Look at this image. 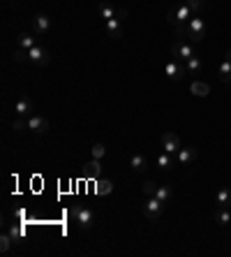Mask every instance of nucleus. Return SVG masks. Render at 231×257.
<instances>
[{"label":"nucleus","mask_w":231,"mask_h":257,"mask_svg":"<svg viewBox=\"0 0 231 257\" xmlns=\"http://www.w3.org/2000/svg\"><path fill=\"white\" fill-rule=\"evenodd\" d=\"M194 17L192 14V9L187 7L185 2H180V5H173V7L167 12V21H169L173 28H178V26H187L190 23V19Z\"/></svg>","instance_id":"nucleus-1"},{"label":"nucleus","mask_w":231,"mask_h":257,"mask_svg":"<svg viewBox=\"0 0 231 257\" xmlns=\"http://www.w3.org/2000/svg\"><path fill=\"white\" fill-rule=\"evenodd\" d=\"M171 56L176 58V61L180 63H187L190 58H194L196 56V49L192 42H185V40H178V42H173L171 44Z\"/></svg>","instance_id":"nucleus-2"},{"label":"nucleus","mask_w":231,"mask_h":257,"mask_svg":"<svg viewBox=\"0 0 231 257\" xmlns=\"http://www.w3.org/2000/svg\"><path fill=\"white\" fill-rule=\"evenodd\" d=\"M72 218H74V222H79L81 230H90L93 222H95V213L90 211L88 206L77 204V206H72Z\"/></svg>","instance_id":"nucleus-3"},{"label":"nucleus","mask_w":231,"mask_h":257,"mask_svg":"<svg viewBox=\"0 0 231 257\" xmlns=\"http://www.w3.org/2000/svg\"><path fill=\"white\" fill-rule=\"evenodd\" d=\"M162 213H164V202H160L157 197H146V202H143V215L148 220H160Z\"/></svg>","instance_id":"nucleus-4"},{"label":"nucleus","mask_w":231,"mask_h":257,"mask_svg":"<svg viewBox=\"0 0 231 257\" xmlns=\"http://www.w3.org/2000/svg\"><path fill=\"white\" fill-rule=\"evenodd\" d=\"M127 19V9L120 7L118 9V17L114 19H107V33L111 35V40H118L123 35V21Z\"/></svg>","instance_id":"nucleus-5"},{"label":"nucleus","mask_w":231,"mask_h":257,"mask_svg":"<svg viewBox=\"0 0 231 257\" xmlns=\"http://www.w3.org/2000/svg\"><path fill=\"white\" fill-rule=\"evenodd\" d=\"M164 74H167L171 81H183V79H185V74H187L185 63L176 61V58L167 61V63H164Z\"/></svg>","instance_id":"nucleus-6"},{"label":"nucleus","mask_w":231,"mask_h":257,"mask_svg":"<svg viewBox=\"0 0 231 257\" xmlns=\"http://www.w3.org/2000/svg\"><path fill=\"white\" fill-rule=\"evenodd\" d=\"M28 56H30V63H35L39 67H44V65L51 63V53H49V49H46L44 44H35L28 51Z\"/></svg>","instance_id":"nucleus-7"},{"label":"nucleus","mask_w":231,"mask_h":257,"mask_svg":"<svg viewBox=\"0 0 231 257\" xmlns=\"http://www.w3.org/2000/svg\"><path fill=\"white\" fill-rule=\"evenodd\" d=\"M49 128H51V123H49V118H46V116H39V114L28 116V130H30V132L46 134V132H49Z\"/></svg>","instance_id":"nucleus-8"},{"label":"nucleus","mask_w":231,"mask_h":257,"mask_svg":"<svg viewBox=\"0 0 231 257\" xmlns=\"http://www.w3.org/2000/svg\"><path fill=\"white\" fill-rule=\"evenodd\" d=\"M160 142H162V151L171 153V155H176V153L180 151V139H178L176 132H164Z\"/></svg>","instance_id":"nucleus-9"},{"label":"nucleus","mask_w":231,"mask_h":257,"mask_svg":"<svg viewBox=\"0 0 231 257\" xmlns=\"http://www.w3.org/2000/svg\"><path fill=\"white\" fill-rule=\"evenodd\" d=\"M33 30H35V35L44 37L51 30V19L46 17V14H35L33 17Z\"/></svg>","instance_id":"nucleus-10"},{"label":"nucleus","mask_w":231,"mask_h":257,"mask_svg":"<svg viewBox=\"0 0 231 257\" xmlns=\"http://www.w3.org/2000/svg\"><path fill=\"white\" fill-rule=\"evenodd\" d=\"M173 158H176V162L183 165V167H185V165H192L196 160V149L194 146H180V151H178Z\"/></svg>","instance_id":"nucleus-11"},{"label":"nucleus","mask_w":231,"mask_h":257,"mask_svg":"<svg viewBox=\"0 0 231 257\" xmlns=\"http://www.w3.org/2000/svg\"><path fill=\"white\" fill-rule=\"evenodd\" d=\"M217 77L222 84H229L231 81V49L224 53V61L220 63V67H217Z\"/></svg>","instance_id":"nucleus-12"},{"label":"nucleus","mask_w":231,"mask_h":257,"mask_svg":"<svg viewBox=\"0 0 231 257\" xmlns=\"http://www.w3.org/2000/svg\"><path fill=\"white\" fill-rule=\"evenodd\" d=\"M14 111H17V116H21V118H28V116H33V100H28V98L17 100V105H14Z\"/></svg>","instance_id":"nucleus-13"},{"label":"nucleus","mask_w":231,"mask_h":257,"mask_svg":"<svg viewBox=\"0 0 231 257\" xmlns=\"http://www.w3.org/2000/svg\"><path fill=\"white\" fill-rule=\"evenodd\" d=\"M97 9H99V14H102V19L107 21V19L118 17V9H120V7H114L111 2H107V0H102V2L97 5Z\"/></svg>","instance_id":"nucleus-14"},{"label":"nucleus","mask_w":231,"mask_h":257,"mask_svg":"<svg viewBox=\"0 0 231 257\" xmlns=\"http://www.w3.org/2000/svg\"><path fill=\"white\" fill-rule=\"evenodd\" d=\"M35 44H37V40L30 35V33H19V35H17V46H21V49L30 51Z\"/></svg>","instance_id":"nucleus-15"},{"label":"nucleus","mask_w":231,"mask_h":257,"mask_svg":"<svg viewBox=\"0 0 231 257\" xmlns=\"http://www.w3.org/2000/svg\"><path fill=\"white\" fill-rule=\"evenodd\" d=\"M130 167H132V171H136V174H141V171H146V167H148V162H146V158H143L141 153H134L132 158H130Z\"/></svg>","instance_id":"nucleus-16"},{"label":"nucleus","mask_w":231,"mask_h":257,"mask_svg":"<svg viewBox=\"0 0 231 257\" xmlns=\"http://www.w3.org/2000/svg\"><path fill=\"white\" fill-rule=\"evenodd\" d=\"M160 202H164V204H169L171 197H173V190H171V186H155V195Z\"/></svg>","instance_id":"nucleus-17"},{"label":"nucleus","mask_w":231,"mask_h":257,"mask_svg":"<svg viewBox=\"0 0 231 257\" xmlns=\"http://www.w3.org/2000/svg\"><path fill=\"white\" fill-rule=\"evenodd\" d=\"M190 90H192V95H196V98H206V95L211 93V86L204 84V81H192Z\"/></svg>","instance_id":"nucleus-18"},{"label":"nucleus","mask_w":231,"mask_h":257,"mask_svg":"<svg viewBox=\"0 0 231 257\" xmlns=\"http://www.w3.org/2000/svg\"><path fill=\"white\" fill-rule=\"evenodd\" d=\"M173 165H176V158H173L171 153L162 151V153H160V158H157V167H160V169H171Z\"/></svg>","instance_id":"nucleus-19"},{"label":"nucleus","mask_w":231,"mask_h":257,"mask_svg":"<svg viewBox=\"0 0 231 257\" xmlns=\"http://www.w3.org/2000/svg\"><path fill=\"white\" fill-rule=\"evenodd\" d=\"M215 220L217 225H229L231 222V211L227 206H217V211H215Z\"/></svg>","instance_id":"nucleus-20"},{"label":"nucleus","mask_w":231,"mask_h":257,"mask_svg":"<svg viewBox=\"0 0 231 257\" xmlns=\"http://www.w3.org/2000/svg\"><path fill=\"white\" fill-rule=\"evenodd\" d=\"M95 193H97V195H111V193H114V183H111L109 178H99Z\"/></svg>","instance_id":"nucleus-21"},{"label":"nucleus","mask_w":231,"mask_h":257,"mask_svg":"<svg viewBox=\"0 0 231 257\" xmlns=\"http://www.w3.org/2000/svg\"><path fill=\"white\" fill-rule=\"evenodd\" d=\"M99 171H102V167H99V160H93V162H88L86 167H83V174L90 178H97Z\"/></svg>","instance_id":"nucleus-22"},{"label":"nucleus","mask_w":231,"mask_h":257,"mask_svg":"<svg viewBox=\"0 0 231 257\" xmlns=\"http://www.w3.org/2000/svg\"><path fill=\"white\" fill-rule=\"evenodd\" d=\"M217 206H229L231 204V188H222V190H217Z\"/></svg>","instance_id":"nucleus-23"},{"label":"nucleus","mask_w":231,"mask_h":257,"mask_svg":"<svg viewBox=\"0 0 231 257\" xmlns=\"http://www.w3.org/2000/svg\"><path fill=\"white\" fill-rule=\"evenodd\" d=\"M201 67H204V63H201V58H199V56H194V58H190V61L185 63L187 74H194V72H199Z\"/></svg>","instance_id":"nucleus-24"},{"label":"nucleus","mask_w":231,"mask_h":257,"mask_svg":"<svg viewBox=\"0 0 231 257\" xmlns=\"http://www.w3.org/2000/svg\"><path fill=\"white\" fill-rule=\"evenodd\" d=\"M12 130H14V132H23V130H28V118H21V116H19L17 121H12Z\"/></svg>","instance_id":"nucleus-25"},{"label":"nucleus","mask_w":231,"mask_h":257,"mask_svg":"<svg viewBox=\"0 0 231 257\" xmlns=\"http://www.w3.org/2000/svg\"><path fill=\"white\" fill-rule=\"evenodd\" d=\"M9 236H12V241H14V243H21V239H23V232H21V227H19V225H12V227H9Z\"/></svg>","instance_id":"nucleus-26"},{"label":"nucleus","mask_w":231,"mask_h":257,"mask_svg":"<svg viewBox=\"0 0 231 257\" xmlns=\"http://www.w3.org/2000/svg\"><path fill=\"white\" fill-rule=\"evenodd\" d=\"M14 61H17V63H26V61H30V56H28L26 49L17 46V49H14Z\"/></svg>","instance_id":"nucleus-27"},{"label":"nucleus","mask_w":231,"mask_h":257,"mask_svg":"<svg viewBox=\"0 0 231 257\" xmlns=\"http://www.w3.org/2000/svg\"><path fill=\"white\" fill-rule=\"evenodd\" d=\"M183 2L192 9V14H199V9L204 7V0H183Z\"/></svg>","instance_id":"nucleus-28"},{"label":"nucleus","mask_w":231,"mask_h":257,"mask_svg":"<svg viewBox=\"0 0 231 257\" xmlns=\"http://www.w3.org/2000/svg\"><path fill=\"white\" fill-rule=\"evenodd\" d=\"M104 153H107L104 144H95V146H93V158H95V160H102V158H104Z\"/></svg>","instance_id":"nucleus-29"},{"label":"nucleus","mask_w":231,"mask_h":257,"mask_svg":"<svg viewBox=\"0 0 231 257\" xmlns=\"http://www.w3.org/2000/svg\"><path fill=\"white\" fill-rule=\"evenodd\" d=\"M12 243H14V241H12V236H9V234H2V236H0V250H2V253H7Z\"/></svg>","instance_id":"nucleus-30"},{"label":"nucleus","mask_w":231,"mask_h":257,"mask_svg":"<svg viewBox=\"0 0 231 257\" xmlns=\"http://www.w3.org/2000/svg\"><path fill=\"white\" fill-rule=\"evenodd\" d=\"M155 186H157L155 181H146V183H143V195L153 197V195H155Z\"/></svg>","instance_id":"nucleus-31"}]
</instances>
